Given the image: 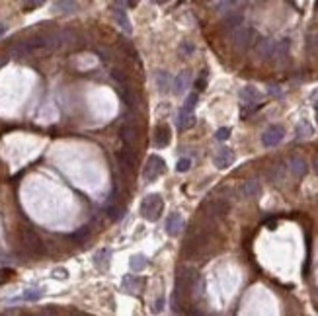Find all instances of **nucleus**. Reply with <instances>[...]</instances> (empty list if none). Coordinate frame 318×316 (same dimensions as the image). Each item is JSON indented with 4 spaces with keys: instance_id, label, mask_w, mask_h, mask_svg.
Here are the masks:
<instances>
[{
    "instance_id": "obj_1",
    "label": "nucleus",
    "mask_w": 318,
    "mask_h": 316,
    "mask_svg": "<svg viewBox=\"0 0 318 316\" xmlns=\"http://www.w3.org/2000/svg\"><path fill=\"white\" fill-rule=\"evenodd\" d=\"M164 209V201L159 193H153V195H147L143 205H141V213L147 221H159L160 213Z\"/></svg>"
},
{
    "instance_id": "obj_2",
    "label": "nucleus",
    "mask_w": 318,
    "mask_h": 316,
    "mask_svg": "<svg viewBox=\"0 0 318 316\" xmlns=\"http://www.w3.org/2000/svg\"><path fill=\"white\" fill-rule=\"evenodd\" d=\"M256 39V32L252 28H246V26H240L238 30L232 32V45L238 49V51H244L248 49Z\"/></svg>"
},
{
    "instance_id": "obj_3",
    "label": "nucleus",
    "mask_w": 318,
    "mask_h": 316,
    "mask_svg": "<svg viewBox=\"0 0 318 316\" xmlns=\"http://www.w3.org/2000/svg\"><path fill=\"white\" fill-rule=\"evenodd\" d=\"M164 170H166L164 160L160 157H157V155H151L149 160H147V164H145V168H143V176H145V180L155 182L157 178H160L164 174Z\"/></svg>"
},
{
    "instance_id": "obj_4",
    "label": "nucleus",
    "mask_w": 318,
    "mask_h": 316,
    "mask_svg": "<svg viewBox=\"0 0 318 316\" xmlns=\"http://www.w3.org/2000/svg\"><path fill=\"white\" fill-rule=\"evenodd\" d=\"M283 137H285V129L281 125H271L262 135V143H264V147H275L283 141Z\"/></svg>"
},
{
    "instance_id": "obj_5",
    "label": "nucleus",
    "mask_w": 318,
    "mask_h": 316,
    "mask_svg": "<svg viewBox=\"0 0 318 316\" xmlns=\"http://www.w3.org/2000/svg\"><path fill=\"white\" fill-rule=\"evenodd\" d=\"M22 242H24V246H26L30 252H33V254H41V252H43L41 238H39L32 228H24V232H22Z\"/></svg>"
},
{
    "instance_id": "obj_6",
    "label": "nucleus",
    "mask_w": 318,
    "mask_h": 316,
    "mask_svg": "<svg viewBox=\"0 0 318 316\" xmlns=\"http://www.w3.org/2000/svg\"><path fill=\"white\" fill-rule=\"evenodd\" d=\"M240 100L244 102V105H262V94H260V90L256 88V86H244L242 90H240Z\"/></svg>"
},
{
    "instance_id": "obj_7",
    "label": "nucleus",
    "mask_w": 318,
    "mask_h": 316,
    "mask_svg": "<svg viewBox=\"0 0 318 316\" xmlns=\"http://www.w3.org/2000/svg\"><path fill=\"white\" fill-rule=\"evenodd\" d=\"M184 228V219L180 213H170L168 219H166V232L170 236H178Z\"/></svg>"
},
{
    "instance_id": "obj_8",
    "label": "nucleus",
    "mask_w": 318,
    "mask_h": 316,
    "mask_svg": "<svg viewBox=\"0 0 318 316\" xmlns=\"http://www.w3.org/2000/svg\"><path fill=\"white\" fill-rule=\"evenodd\" d=\"M153 143H155L157 149H164V147L170 145V129H168V125L160 123L159 127L155 129V139H153Z\"/></svg>"
},
{
    "instance_id": "obj_9",
    "label": "nucleus",
    "mask_w": 318,
    "mask_h": 316,
    "mask_svg": "<svg viewBox=\"0 0 318 316\" xmlns=\"http://www.w3.org/2000/svg\"><path fill=\"white\" fill-rule=\"evenodd\" d=\"M213 162H215V166H217L219 170H224V168H228V166L234 162V153H232L230 149H221V151L215 155Z\"/></svg>"
},
{
    "instance_id": "obj_10",
    "label": "nucleus",
    "mask_w": 318,
    "mask_h": 316,
    "mask_svg": "<svg viewBox=\"0 0 318 316\" xmlns=\"http://www.w3.org/2000/svg\"><path fill=\"white\" fill-rule=\"evenodd\" d=\"M228 209H230V205H228L224 199H215V201H209V203H207V207H205V211H207V215H209V217H224V215L228 213Z\"/></svg>"
},
{
    "instance_id": "obj_11",
    "label": "nucleus",
    "mask_w": 318,
    "mask_h": 316,
    "mask_svg": "<svg viewBox=\"0 0 318 316\" xmlns=\"http://www.w3.org/2000/svg\"><path fill=\"white\" fill-rule=\"evenodd\" d=\"M240 193H242V197H246V199H256V197H260V193H262V186H260V182L250 180V182H246V184L242 186Z\"/></svg>"
},
{
    "instance_id": "obj_12",
    "label": "nucleus",
    "mask_w": 318,
    "mask_h": 316,
    "mask_svg": "<svg viewBox=\"0 0 318 316\" xmlns=\"http://www.w3.org/2000/svg\"><path fill=\"white\" fill-rule=\"evenodd\" d=\"M113 16H115V22L119 24V28L129 35L131 32H133V28H131V22H129V18H127V14H125V10L121 8V6H115V10H113Z\"/></svg>"
},
{
    "instance_id": "obj_13",
    "label": "nucleus",
    "mask_w": 318,
    "mask_h": 316,
    "mask_svg": "<svg viewBox=\"0 0 318 316\" xmlns=\"http://www.w3.org/2000/svg\"><path fill=\"white\" fill-rule=\"evenodd\" d=\"M190 82H191V74H190L188 70H182V72L176 76V80H174V94L186 92L188 86H190Z\"/></svg>"
},
{
    "instance_id": "obj_14",
    "label": "nucleus",
    "mask_w": 318,
    "mask_h": 316,
    "mask_svg": "<svg viewBox=\"0 0 318 316\" xmlns=\"http://www.w3.org/2000/svg\"><path fill=\"white\" fill-rule=\"evenodd\" d=\"M273 49H275V39H269V37L258 41V45H256V53H258V57H262V59H271Z\"/></svg>"
},
{
    "instance_id": "obj_15",
    "label": "nucleus",
    "mask_w": 318,
    "mask_h": 316,
    "mask_svg": "<svg viewBox=\"0 0 318 316\" xmlns=\"http://www.w3.org/2000/svg\"><path fill=\"white\" fill-rule=\"evenodd\" d=\"M242 20H244V16H242V12H228V16L224 18V22H223V26L226 28V30H230V32H234V30H238L240 26H242Z\"/></svg>"
},
{
    "instance_id": "obj_16",
    "label": "nucleus",
    "mask_w": 318,
    "mask_h": 316,
    "mask_svg": "<svg viewBox=\"0 0 318 316\" xmlns=\"http://www.w3.org/2000/svg\"><path fill=\"white\" fill-rule=\"evenodd\" d=\"M289 170H291V174H293V176L303 178V176L307 174L309 166H307V162H305L301 157H293L291 158V162H289Z\"/></svg>"
},
{
    "instance_id": "obj_17",
    "label": "nucleus",
    "mask_w": 318,
    "mask_h": 316,
    "mask_svg": "<svg viewBox=\"0 0 318 316\" xmlns=\"http://www.w3.org/2000/svg\"><path fill=\"white\" fill-rule=\"evenodd\" d=\"M193 125H195V115L188 113V111H180V115H178V129L180 131H188Z\"/></svg>"
},
{
    "instance_id": "obj_18",
    "label": "nucleus",
    "mask_w": 318,
    "mask_h": 316,
    "mask_svg": "<svg viewBox=\"0 0 318 316\" xmlns=\"http://www.w3.org/2000/svg\"><path fill=\"white\" fill-rule=\"evenodd\" d=\"M289 47H291V41H289V39H281V41H275V49H273V55H271V59H275V61H281V59H285V57H287V53H289Z\"/></svg>"
},
{
    "instance_id": "obj_19",
    "label": "nucleus",
    "mask_w": 318,
    "mask_h": 316,
    "mask_svg": "<svg viewBox=\"0 0 318 316\" xmlns=\"http://www.w3.org/2000/svg\"><path fill=\"white\" fill-rule=\"evenodd\" d=\"M32 51H33V49H32V45H30L28 41H20V43L12 45V49H10V55H12L14 59H22V57H28V55H30Z\"/></svg>"
},
{
    "instance_id": "obj_20",
    "label": "nucleus",
    "mask_w": 318,
    "mask_h": 316,
    "mask_svg": "<svg viewBox=\"0 0 318 316\" xmlns=\"http://www.w3.org/2000/svg\"><path fill=\"white\" fill-rule=\"evenodd\" d=\"M295 135H297V139H307V137L315 135V129H313V125L309 121H301L297 125V129H295Z\"/></svg>"
},
{
    "instance_id": "obj_21",
    "label": "nucleus",
    "mask_w": 318,
    "mask_h": 316,
    "mask_svg": "<svg viewBox=\"0 0 318 316\" xmlns=\"http://www.w3.org/2000/svg\"><path fill=\"white\" fill-rule=\"evenodd\" d=\"M117 160H119V164H121V168H123L125 172H129V170L133 168V164H135V158H133V155H131L129 149L123 151V153H119V155H117Z\"/></svg>"
},
{
    "instance_id": "obj_22",
    "label": "nucleus",
    "mask_w": 318,
    "mask_h": 316,
    "mask_svg": "<svg viewBox=\"0 0 318 316\" xmlns=\"http://www.w3.org/2000/svg\"><path fill=\"white\" fill-rule=\"evenodd\" d=\"M170 84H172L170 74L164 72V70H159V72H157V86H159L160 92H168V90H170Z\"/></svg>"
},
{
    "instance_id": "obj_23",
    "label": "nucleus",
    "mask_w": 318,
    "mask_h": 316,
    "mask_svg": "<svg viewBox=\"0 0 318 316\" xmlns=\"http://www.w3.org/2000/svg\"><path fill=\"white\" fill-rule=\"evenodd\" d=\"M139 287H141V279H139V277H133V275H125V277H123V289H125V291L135 293Z\"/></svg>"
},
{
    "instance_id": "obj_24",
    "label": "nucleus",
    "mask_w": 318,
    "mask_h": 316,
    "mask_svg": "<svg viewBox=\"0 0 318 316\" xmlns=\"http://www.w3.org/2000/svg\"><path fill=\"white\" fill-rule=\"evenodd\" d=\"M135 139H137L135 129H133V127H129V125H125V127H123V143H125V147L129 149V147L135 143Z\"/></svg>"
},
{
    "instance_id": "obj_25",
    "label": "nucleus",
    "mask_w": 318,
    "mask_h": 316,
    "mask_svg": "<svg viewBox=\"0 0 318 316\" xmlns=\"http://www.w3.org/2000/svg\"><path fill=\"white\" fill-rule=\"evenodd\" d=\"M129 265H131L133 271H143V269L147 267V258L141 256V254H139V256H133L131 262H129Z\"/></svg>"
},
{
    "instance_id": "obj_26",
    "label": "nucleus",
    "mask_w": 318,
    "mask_h": 316,
    "mask_svg": "<svg viewBox=\"0 0 318 316\" xmlns=\"http://www.w3.org/2000/svg\"><path fill=\"white\" fill-rule=\"evenodd\" d=\"M53 8L57 12H63V14H70L76 10V2H55Z\"/></svg>"
},
{
    "instance_id": "obj_27",
    "label": "nucleus",
    "mask_w": 318,
    "mask_h": 316,
    "mask_svg": "<svg viewBox=\"0 0 318 316\" xmlns=\"http://www.w3.org/2000/svg\"><path fill=\"white\" fill-rule=\"evenodd\" d=\"M43 297V289H28L22 295V301H37Z\"/></svg>"
},
{
    "instance_id": "obj_28",
    "label": "nucleus",
    "mask_w": 318,
    "mask_h": 316,
    "mask_svg": "<svg viewBox=\"0 0 318 316\" xmlns=\"http://www.w3.org/2000/svg\"><path fill=\"white\" fill-rule=\"evenodd\" d=\"M283 174H285V166H283V164H275V166L271 168V172H269V178H271L273 182H281V180H283Z\"/></svg>"
},
{
    "instance_id": "obj_29",
    "label": "nucleus",
    "mask_w": 318,
    "mask_h": 316,
    "mask_svg": "<svg viewBox=\"0 0 318 316\" xmlns=\"http://www.w3.org/2000/svg\"><path fill=\"white\" fill-rule=\"evenodd\" d=\"M197 104V94H190L188 98H186V104L182 107V111H188V113H191L193 111V107Z\"/></svg>"
},
{
    "instance_id": "obj_30",
    "label": "nucleus",
    "mask_w": 318,
    "mask_h": 316,
    "mask_svg": "<svg viewBox=\"0 0 318 316\" xmlns=\"http://www.w3.org/2000/svg\"><path fill=\"white\" fill-rule=\"evenodd\" d=\"M234 6L236 2H213V8H217V12H232Z\"/></svg>"
},
{
    "instance_id": "obj_31",
    "label": "nucleus",
    "mask_w": 318,
    "mask_h": 316,
    "mask_svg": "<svg viewBox=\"0 0 318 316\" xmlns=\"http://www.w3.org/2000/svg\"><path fill=\"white\" fill-rule=\"evenodd\" d=\"M190 166H191V160H190V158H182V160H178L176 170H178V172H188Z\"/></svg>"
},
{
    "instance_id": "obj_32",
    "label": "nucleus",
    "mask_w": 318,
    "mask_h": 316,
    "mask_svg": "<svg viewBox=\"0 0 318 316\" xmlns=\"http://www.w3.org/2000/svg\"><path fill=\"white\" fill-rule=\"evenodd\" d=\"M215 137H217L219 141H226V139L230 137V129H228V127H221V129L215 133Z\"/></svg>"
},
{
    "instance_id": "obj_33",
    "label": "nucleus",
    "mask_w": 318,
    "mask_h": 316,
    "mask_svg": "<svg viewBox=\"0 0 318 316\" xmlns=\"http://www.w3.org/2000/svg\"><path fill=\"white\" fill-rule=\"evenodd\" d=\"M111 76H113V78H115L117 82H121V84H125V74H123V72H121L119 68H113V70H111Z\"/></svg>"
},
{
    "instance_id": "obj_34",
    "label": "nucleus",
    "mask_w": 318,
    "mask_h": 316,
    "mask_svg": "<svg viewBox=\"0 0 318 316\" xmlns=\"http://www.w3.org/2000/svg\"><path fill=\"white\" fill-rule=\"evenodd\" d=\"M86 234H88V226H82L78 232H74V234H72V238H74V240H84V238H86Z\"/></svg>"
},
{
    "instance_id": "obj_35",
    "label": "nucleus",
    "mask_w": 318,
    "mask_h": 316,
    "mask_svg": "<svg viewBox=\"0 0 318 316\" xmlns=\"http://www.w3.org/2000/svg\"><path fill=\"white\" fill-rule=\"evenodd\" d=\"M162 309H164V299H159V301L155 303V307H153V313L159 315V313H162Z\"/></svg>"
},
{
    "instance_id": "obj_36",
    "label": "nucleus",
    "mask_w": 318,
    "mask_h": 316,
    "mask_svg": "<svg viewBox=\"0 0 318 316\" xmlns=\"http://www.w3.org/2000/svg\"><path fill=\"white\" fill-rule=\"evenodd\" d=\"M191 51H193V45H191V43H184V45L180 47V53H182V55H190Z\"/></svg>"
},
{
    "instance_id": "obj_37",
    "label": "nucleus",
    "mask_w": 318,
    "mask_h": 316,
    "mask_svg": "<svg viewBox=\"0 0 318 316\" xmlns=\"http://www.w3.org/2000/svg\"><path fill=\"white\" fill-rule=\"evenodd\" d=\"M41 6V2H24V8L30 12V10H33V8H39Z\"/></svg>"
},
{
    "instance_id": "obj_38",
    "label": "nucleus",
    "mask_w": 318,
    "mask_h": 316,
    "mask_svg": "<svg viewBox=\"0 0 318 316\" xmlns=\"http://www.w3.org/2000/svg\"><path fill=\"white\" fill-rule=\"evenodd\" d=\"M195 88H197V90H205V78H199V80L195 82Z\"/></svg>"
},
{
    "instance_id": "obj_39",
    "label": "nucleus",
    "mask_w": 318,
    "mask_h": 316,
    "mask_svg": "<svg viewBox=\"0 0 318 316\" xmlns=\"http://www.w3.org/2000/svg\"><path fill=\"white\" fill-rule=\"evenodd\" d=\"M269 94H273V96H281L279 86H269Z\"/></svg>"
},
{
    "instance_id": "obj_40",
    "label": "nucleus",
    "mask_w": 318,
    "mask_h": 316,
    "mask_svg": "<svg viewBox=\"0 0 318 316\" xmlns=\"http://www.w3.org/2000/svg\"><path fill=\"white\" fill-rule=\"evenodd\" d=\"M55 277L64 279V277H66V271H64V269H57V271H55Z\"/></svg>"
},
{
    "instance_id": "obj_41",
    "label": "nucleus",
    "mask_w": 318,
    "mask_h": 316,
    "mask_svg": "<svg viewBox=\"0 0 318 316\" xmlns=\"http://www.w3.org/2000/svg\"><path fill=\"white\" fill-rule=\"evenodd\" d=\"M35 316H57L53 313V311H43V313H39V315H35Z\"/></svg>"
},
{
    "instance_id": "obj_42",
    "label": "nucleus",
    "mask_w": 318,
    "mask_h": 316,
    "mask_svg": "<svg viewBox=\"0 0 318 316\" xmlns=\"http://www.w3.org/2000/svg\"><path fill=\"white\" fill-rule=\"evenodd\" d=\"M267 226H269V230H275V226H277V222H275V221H269V222H267Z\"/></svg>"
},
{
    "instance_id": "obj_43",
    "label": "nucleus",
    "mask_w": 318,
    "mask_h": 316,
    "mask_svg": "<svg viewBox=\"0 0 318 316\" xmlns=\"http://www.w3.org/2000/svg\"><path fill=\"white\" fill-rule=\"evenodd\" d=\"M313 168H315V172L318 174V157H315V160H313Z\"/></svg>"
},
{
    "instance_id": "obj_44",
    "label": "nucleus",
    "mask_w": 318,
    "mask_h": 316,
    "mask_svg": "<svg viewBox=\"0 0 318 316\" xmlns=\"http://www.w3.org/2000/svg\"><path fill=\"white\" fill-rule=\"evenodd\" d=\"M4 33H6V26H4V24H0V37H2Z\"/></svg>"
},
{
    "instance_id": "obj_45",
    "label": "nucleus",
    "mask_w": 318,
    "mask_h": 316,
    "mask_svg": "<svg viewBox=\"0 0 318 316\" xmlns=\"http://www.w3.org/2000/svg\"><path fill=\"white\" fill-rule=\"evenodd\" d=\"M313 98H315V100H317V98H318V90H317V92H315V94H313Z\"/></svg>"
},
{
    "instance_id": "obj_46",
    "label": "nucleus",
    "mask_w": 318,
    "mask_h": 316,
    "mask_svg": "<svg viewBox=\"0 0 318 316\" xmlns=\"http://www.w3.org/2000/svg\"><path fill=\"white\" fill-rule=\"evenodd\" d=\"M317 121H318V109H317Z\"/></svg>"
},
{
    "instance_id": "obj_47",
    "label": "nucleus",
    "mask_w": 318,
    "mask_h": 316,
    "mask_svg": "<svg viewBox=\"0 0 318 316\" xmlns=\"http://www.w3.org/2000/svg\"><path fill=\"white\" fill-rule=\"evenodd\" d=\"M28 316H35V315H28Z\"/></svg>"
}]
</instances>
